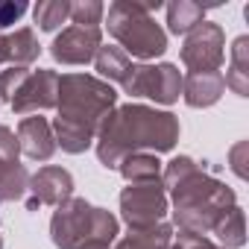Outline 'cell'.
I'll return each instance as SVG.
<instances>
[{
	"instance_id": "obj_5",
	"label": "cell",
	"mask_w": 249,
	"mask_h": 249,
	"mask_svg": "<svg viewBox=\"0 0 249 249\" xmlns=\"http://www.w3.org/2000/svg\"><path fill=\"white\" fill-rule=\"evenodd\" d=\"M117 217L106 208H94L82 196H71L56 205L50 220V240L56 249H82L85 243L111 246L117 240Z\"/></svg>"
},
{
	"instance_id": "obj_25",
	"label": "cell",
	"mask_w": 249,
	"mask_h": 249,
	"mask_svg": "<svg viewBox=\"0 0 249 249\" xmlns=\"http://www.w3.org/2000/svg\"><path fill=\"white\" fill-rule=\"evenodd\" d=\"M173 243L179 249H223L220 243H214L208 234H191V231H179L173 234Z\"/></svg>"
},
{
	"instance_id": "obj_27",
	"label": "cell",
	"mask_w": 249,
	"mask_h": 249,
	"mask_svg": "<svg viewBox=\"0 0 249 249\" xmlns=\"http://www.w3.org/2000/svg\"><path fill=\"white\" fill-rule=\"evenodd\" d=\"M82 249H108V246H103V243H85Z\"/></svg>"
},
{
	"instance_id": "obj_12",
	"label": "cell",
	"mask_w": 249,
	"mask_h": 249,
	"mask_svg": "<svg viewBox=\"0 0 249 249\" xmlns=\"http://www.w3.org/2000/svg\"><path fill=\"white\" fill-rule=\"evenodd\" d=\"M18 150L33 159V161H50L56 153V138H53V126L50 120L36 114V117H24L18 123Z\"/></svg>"
},
{
	"instance_id": "obj_1",
	"label": "cell",
	"mask_w": 249,
	"mask_h": 249,
	"mask_svg": "<svg viewBox=\"0 0 249 249\" xmlns=\"http://www.w3.org/2000/svg\"><path fill=\"white\" fill-rule=\"evenodd\" d=\"M179 141V117L141 103L114 106L97 129V159L103 167L117 170V164L132 153H170Z\"/></svg>"
},
{
	"instance_id": "obj_10",
	"label": "cell",
	"mask_w": 249,
	"mask_h": 249,
	"mask_svg": "<svg viewBox=\"0 0 249 249\" xmlns=\"http://www.w3.org/2000/svg\"><path fill=\"white\" fill-rule=\"evenodd\" d=\"M100 44H103L100 27H68L53 38L50 56L62 65H88L94 62Z\"/></svg>"
},
{
	"instance_id": "obj_14",
	"label": "cell",
	"mask_w": 249,
	"mask_h": 249,
	"mask_svg": "<svg viewBox=\"0 0 249 249\" xmlns=\"http://www.w3.org/2000/svg\"><path fill=\"white\" fill-rule=\"evenodd\" d=\"M41 53V44L30 27H21L9 36H0V65L9 68H30Z\"/></svg>"
},
{
	"instance_id": "obj_26",
	"label": "cell",
	"mask_w": 249,
	"mask_h": 249,
	"mask_svg": "<svg viewBox=\"0 0 249 249\" xmlns=\"http://www.w3.org/2000/svg\"><path fill=\"white\" fill-rule=\"evenodd\" d=\"M246 153H249V144H246V141L234 144V147H231V153H229L231 170H234V173H237L240 179H246Z\"/></svg>"
},
{
	"instance_id": "obj_8",
	"label": "cell",
	"mask_w": 249,
	"mask_h": 249,
	"mask_svg": "<svg viewBox=\"0 0 249 249\" xmlns=\"http://www.w3.org/2000/svg\"><path fill=\"white\" fill-rule=\"evenodd\" d=\"M223 59H226V33L220 24L202 21L185 36L182 65L188 71H220Z\"/></svg>"
},
{
	"instance_id": "obj_22",
	"label": "cell",
	"mask_w": 249,
	"mask_h": 249,
	"mask_svg": "<svg viewBox=\"0 0 249 249\" xmlns=\"http://www.w3.org/2000/svg\"><path fill=\"white\" fill-rule=\"evenodd\" d=\"M103 15H106V6L100 0H76V3H71L73 27H100Z\"/></svg>"
},
{
	"instance_id": "obj_3",
	"label": "cell",
	"mask_w": 249,
	"mask_h": 249,
	"mask_svg": "<svg viewBox=\"0 0 249 249\" xmlns=\"http://www.w3.org/2000/svg\"><path fill=\"white\" fill-rule=\"evenodd\" d=\"M117 106V91L91 73H62L59 76V100H56V120L53 138L71 156L85 153L94 138L103 117Z\"/></svg>"
},
{
	"instance_id": "obj_2",
	"label": "cell",
	"mask_w": 249,
	"mask_h": 249,
	"mask_svg": "<svg viewBox=\"0 0 249 249\" xmlns=\"http://www.w3.org/2000/svg\"><path fill=\"white\" fill-rule=\"evenodd\" d=\"M161 185L164 191H170L167 202H173V220L179 231L211 234L214 223L231 205H237L234 191L211 173L199 170V164L188 156H176L164 164Z\"/></svg>"
},
{
	"instance_id": "obj_19",
	"label": "cell",
	"mask_w": 249,
	"mask_h": 249,
	"mask_svg": "<svg viewBox=\"0 0 249 249\" xmlns=\"http://www.w3.org/2000/svg\"><path fill=\"white\" fill-rule=\"evenodd\" d=\"M211 234L217 237V243L223 249H240L246 243V220H243V208L231 205L211 229Z\"/></svg>"
},
{
	"instance_id": "obj_18",
	"label": "cell",
	"mask_w": 249,
	"mask_h": 249,
	"mask_svg": "<svg viewBox=\"0 0 249 249\" xmlns=\"http://www.w3.org/2000/svg\"><path fill=\"white\" fill-rule=\"evenodd\" d=\"M120 176L129 185H141V182H161V161L156 159V153H132L117 164Z\"/></svg>"
},
{
	"instance_id": "obj_6",
	"label": "cell",
	"mask_w": 249,
	"mask_h": 249,
	"mask_svg": "<svg viewBox=\"0 0 249 249\" xmlns=\"http://www.w3.org/2000/svg\"><path fill=\"white\" fill-rule=\"evenodd\" d=\"M129 97H150L159 106H173L182 94V73L176 65H132L129 76L120 85Z\"/></svg>"
},
{
	"instance_id": "obj_29",
	"label": "cell",
	"mask_w": 249,
	"mask_h": 249,
	"mask_svg": "<svg viewBox=\"0 0 249 249\" xmlns=\"http://www.w3.org/2000/svg\"><path fill=\"white\" fill-rule=\"evenodd\" d=\"M0 249H3V237H0Z\"/></svg>"
},
{
	"instance_id": "obj_24",
	"label": "cell",
	"mask_w": 249,
	"mask_h": 249,
	"mask_svg": "<svg viewBox=\"0 0 249 249\" xmlns=\"http://www.w3.org/2000/svg\"><path fill=\"white\" fill-rule=\"evenodd\" d=\"M27 3L24 0H0V33L9 30L12 24H18L24 15H27Z\"/></svg>"
},
{
	"instance_id": "obj_4",
	"label": "cell",
	"mask_w": 249,
	"mask_h": 249,
	"mask_svg": "<svg viewBox=\"0 0 249 249\" xmlns=\"http://www.w3.org/2000/svg\"><path fill=\"white\" fill-rule=\"evenodd\" d=\"M161 9V0L138 3V0H114L106 12L108 36L120 44V50L135 59H159L167 50V33L156 24L153 12Z\"/></svg>"
},
{
	"instance_id": "obj_17",
	"label": "cell",
	"mask_w": 249,
	"mask_h": 249,
	"mask_svg": "<svg viewBox=\"0 0 249 249\" xmlns=\"http://www.w3.org/2000/svg\"><path fill=\"white\" fill-rule=\"evenodd\" d=\"M94 68H97V73H100V79L103 82H120L123 85V79L129 76V71H132V62H129V56L123 53L120 47H114V44H100V50H97V56H94Z\"/></svg>"
},
{
	"instance_id": "obj_23",
	"label": "cell",
	"mask_w": 249,
	"mask_h": 249,
	"mask_svg": "<svg viewBox=\"0 0 249 249\" xmlns=\"http://www.w3.org/2000/svg\"><path fill=\"white\" fill-rule=\"evenodd\" d=\"M27 76H30V68H6V71H0V103H12L15 91L24 85Z\"/></svg>"
},
{
	"instance_id": "obj_16",
	"label": "cell",
	"mask_w": 249,
	"mask_h": 249,
	"mask_svg": "<svg viewBox=\"0 0 249 249\" xmlns=\"http://www.w3.org/2000/svg\"><path fill=\"white\" fill-rule=\"evenodd\" d=\"M223 82L237 97H249V36H237L234 38V44H231V65H229Z\"/></svg>"
},
{
	"instance_id": "obj_9",
	"label": "cell",
	"mask_w": 249,
	"mask_h": 249,
	"mask_svg": "<svg viewBox=\"0 0 249 249\" xmlns=\"http://www.w3.org/2000/svg\"><path fill=\"white\" fill-rule=\"evenodd\" d=\"M59 100V73L56 71H30L24 85L12 97V111L15 114H38L47 108H56Z\"/></svg>"
},
{
	"instance_id": "obj_13",
	"label": "cell",
	"mask_w": 249,
	"mask_h": 249,
	"mask_svg": "<svg viewBox=\"0 0 249 249\" xmlns=\"http://www.w3.org/2000/svg\"><path fill=\"white\" fill-rule=\"evenodd\" d=\"M226 91L223 73L220 71H191L182 76V97L191 108H208L214 106Z\"/></svg>"
},
{
	"instance_id": "obj_11",
	"label": "cell",
	"mask_w": 249,
	"mask_h": 249,
	"mask_svg": "<svg viewBox=\"0 0 249 249\" xmlns=\"http://www.w3.org/2000/svg\"><path fill=\"white\" fill-rule=\"evenodd\" d=\"M30 199H27V208L36 211L38 205H62L65 199L73 196V176L71 170L65 167H56V164H47V167H38L33 176H30Z\"/></svg>"
},
{
	"instance_id": "obj_20",
	"label": "cell",
	"mask_w": 249,
	"mask_h": 249,
	"mask_svg": "<svg viewBox=\"0 0 249 249\" xmlns=\"http://www.w3.org/2000/svg\"><path fill=\"white\" fill-rule=\"evenodd\" d=\"M205 21V6L194 0H176L167 6V30L173 36H188L194 27Z\"/></svg>"
},
{
	"instance_id": "obj_7",
	"label": "cell",
	"mask_w": 249,
	"mask_h": 249,
	"mask_svg": "<svg viewBox=\"0 0 249 249\" xmlns=\"http://www.w3.org/2000/svg\"><path fill=\"white\" fill-rule=\"evenodd\" d=\"M167 208L170 202L161 182H141L120 191V214L129 229H147V226L164 223Z\"/></svg>"
},
{
	"instance_id": "obj_15",
	"label": "cell",
	"mask_w": 249,
	"mask_h": 249,
	"mask_svg": "<svg viewBox=\"0 0 249 249\" xmlns=\"http://www.w3.org/2000/svg\"><path fill=\"white\" fill-rule=\"evenodd\" d=\"M173 243V226L156 223L147 229H129L126 237H120L114 249H167Z\"/></svg>"
},
{
	"instance_id": "obj_28",
	"label": "cell",
	"mask_w": 249,
	"mask_h": 249,
	"mask_svg": "<svg viewBox=\"0 0 249 249\" xmlns=\"http://www.w3.org/2000/svg\"><path fill=\"white\" fill-rule=\"evenodd\" d=\"M167 249H179V246H176V243H170V246H167Z\"/></svg>"
},
{
	"instance_id": "obj_21",
	"label": "cell",
	"mask_w": 249,
	"mask_h": 249,
	"mask_svg": "<svg viewBox=\"0 0 249 249\" xmlns=\"http://www.w3.org/2000/svg\"><path fill=\"white\" fill-rule=\"evenodd\" d=\"M33 18L38 30L56 33L65 21H71V0H41V3L33 6Z\"/></svg>"
}]
</instances>
